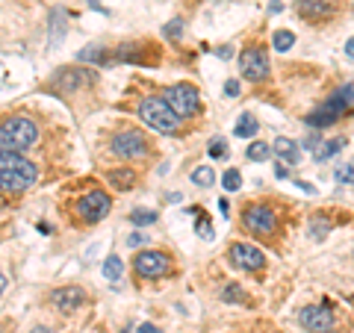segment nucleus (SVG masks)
<instances>
[{
	"label": "nucleus",
	"mask_w": 354,
	"mask_h": 333,
	"mask_svg": "<svg viewBox=\"0 0 354 333\" xmlns=\"http://www.w3.org/2000/svg\"><path fill=\"white\" fill-rule=\"evenodd\" d=\"M245 157H248L251 162L269 160V157H272V145H269V142H251V145L245 148Z\"/></svg>",
	"instance_id": "19"
},
{
	"label": "nucleus",
	"mask_w": 354,
	"mask_h": 333,
	"mask_svg": "<svg viewBox=\"0 0 354 333\" xmlns=\"http://www.w3.org/2000/svg\"><path fill=\"white\" fill-rule=\"evenodd\" d=\"M148 151H151V142L148 136L142 130L136 127H124V130H118L113 139H109V153L118 160H142V157H148Z\"/></svg>",
	"instance_id": "4"
},
{
	"label": "nucleus",
	"mask_w": 354,
	"mask_h": 333,
	"mask_svg": "<svg viewBox=\"0 0 354 333\" xmlns=\"http://www.w3.org/2000/svg\"><path fill=\"white\" fill-rule=\"evenodd\" d=\"M295 186H298V189H301V192H316V189H313V183H307V180H298Z\"/></svg>",
	"instance_id": "38"
},
{
	"label": "nucleus",
	"mask_w": 354,
	"mask_h": 333,
	"mask_svg": "<svg viewBox=\"0 0 354 333\" xmlns=\"http://www.w3.org/2000/svg\"><path fill=\"white\" fill-rule=\"evenodd\" d=\"M133 272L139 277H145V280H157V277H165L171 272V257L165 251H139L136 257H133Z\"/></svg>",
	"instance_id": "8"
},
{
	"label": "nucleus",
	"mask_w": 354,
	"mask_h": 333,
	"mask_svg": "<svg viewBox=\"0 0 354 333\" xmlns=\"http://www.w3.org/2000/svg\"><path fill=\"white\" fill-rule=\"evenodd\" d=\"M272 145V153H278L281 160H286V162H292V165H298V160H301V151H298V145L292 139H286V136H278L274 142H269Z\"/></svg>",
	"instance_id": "16"
},
{
	"label": "nucleus",
	"mask_w": 354,
	"mask_h": 333,
	"mask_svg": "<svg viewBox=\"0 0 354 333\" xmlns=\"http://www.w3.org/2000/svg\"><path fill=\"white\" fill-rule=\"evenodd\" d=\"M221 301H227V304H245V301H248V295L242 292V286H239V283H227L225 289H221Z\"/></svg>",
	"instance_id": "21"
},
{
	"label": "nucleus",
	"mask_w": 354,
	"mask_h": 333,
	"mask_svg": "<svg viewBox=\"0 0 354 333\" xmlns=\"http://www.w3.org/2000/svg\"><path fill=\"white\" fill-rule=\"evenodd\" d=\"M192 183L201 186V189H209V186L216 183L213 169H209V165H201V169H195V171H192Z\"/></svg>",
	"instance_id": "24"
},
{
	"label": "nucleus",
	"mask_w": 354,
	"mask_h": 333,
	"mask_svg": "<svg viewBox=\"0 0 354 333\" xmlns=\"http://www.w3.org/2000/svg\"><path fill=\"white\" fill-rule=\"evenodd\" d=\"M65 39V9H53L50 12V48Z\"/></svg>",
	"instance_id": "18"
},
{
	"label": "nucleus",
	"mask_w": 354,
	"mask_h": 333,
	"mask_svg": "<svg viewBox=\"0 0 354 333\" xmlns=\"http://www.w3.org/2000/svg\"><path fill=\"white\" fill-rule=\"evenodd\" d=\"M242 225L257 236H272L274 227H278V213L269 204H251L242 209Z\"/></svg>",
	"instance_id": "9"
},
{
	"label": "nucleus",
	"mask_w": 354,
	"mask_h": 333,
	"mask_svg": "<svg viewBox=\"0 0 354 333\" xmlns=\"http://www.w3.org/2000/svg\"><path fill=\"white\" fill-rule=\"evenodd\" d=\"M162 101L169 104V109L177 118H192V115L201 113V95H198V88L189 83L169 86L162 92Z\"/></svg>",
	"instance_id": "6"
},
{
	"label": "nucleus",
	"mask_w": 354,
	"mask_h": 333,
	"mask_svg": "<svg viewBox=\"0 0 354 333\" xmlns=\"http://www.w3.org/2000/svg\"><path fill=\"white\" fill-rule=\"evenodd\" d=\"M239 65H242V74H245L251 83H260L269 77V53H266V48H260V44L257 48L242 50Z\"/></svg>",
	"instance_id": "10"
},
{
	"label": "nucleus",
	"mask_w": 354,
	"mask_h": 333,
	"mask_svg": "<svg viewBox=\"0 0 354 333\" xmlns=\"http://www.w3.org/2000/svg\"><path fill=\"white\" fill-rule=\"evenodd\" d=\"M32 333H53V330H48V327H36V330H32Z\"/></svg>",
	"instance_id": "43"
},
{
	"label": "nucleus",
	"mask_w": 354,
	"mask_h": 333,
	"mask_svg": "<svg viewBox=\"0 0 354 333\" xmlns=\"http://www.w3.org/2000/svg\"><path fill=\"white\" fill-rule=\"evenodd\" d=\"M92 83H95L92 68H62V71H57V77H53V88H57V92H65V95H74Z\"/></svg>",
	"instance_id": "11"
},
{
	"label": "nucleus",
	"mask_w": 354,
	"mask_h": 333,
	"mask_svg": "<svg viewBox=\"0 0 354 333\" xmlns=\"http://www.w3.org/2000/svg\"><path fill=\"white\" fill-rule=\"evenodd\" d=\"M342 145H346V142H342V139L322 142V145H319V148L313 151V157H316L319 162H322V160H330V157H334V153H339V151H342Z\"/></svg>",
	"instance_id": "20"
},
{
	"label": "nucleus",
	"mask_w": 354,
	"mask_h": 333,
	"mask_svg": "<svg viewBox=\"0 0 354 333\" xmlns=\"http://www.w3.org/2000/svg\"><path fill=\"white\" fill-rule=\"evenodd\" d=\"M272 44H274V50H281V53L292 50V48H295V32H290V30H278V32H274V39H272Z\"/></svg>",
	"instance_id": "22"
},
{
	"label": "nucleus",
	"mask_w": 354,
	"mask_h": 333,
	"mask_svg": "<svg viewBox=\"0 0 354 333\" xmlns=\"http://www.w3.org/2000/svg\"><path fill=\"white\" fill-rule=\"evenodd\" d=\"M216 57H221V59H230V57H234V50H230V48H218V50H216Z\"/></svg>",
	"instance_id": "37"
},
{
	"label": "nucleus",
	"mask_w": 354,
	"mask_h": 333,
	"mask_svg": "<svg viewBox=\"0 0 354 333\" xmlns=\"http://www.w3.org/2000/svg\"><path fill=\"white\" fill-rule=\"evenodd\" d=\"M225 95H227V97H236V95H239V83H236V80H227V83H225Z\"/></svg>",
	"instance_id": "34"
},
{
	"label": "nucleus",
	"mask_w": 354,
	"mask_h": 333,
	"mask_svg": "<svg viewBox=\"0 0 354 333\" xmlns=\"http://www.w3.org/2000/svg\"><path fill=\"white\" fill-rule=\"evenodd\" d=\"M124 333H130V330H124Z\"/></svg>",
	"instance_id": "44"
},
{
	"label": "nucleus",
	"mask_w": 354,
	"mask_h": 333,
	"mask_svg": "<svg viewBox=\"0 0 354 333\" xmlns=\"http://www.w3.org/2000/svg\"><path fill=\"white\" fill-rule=\"evenodd\" d=\"M195 230H198V236H204V239H213V236H216V233H213V227H209V221H207V218H198Z\"/></svg>",
	"instance_id": "31"
},
{
	"label": "nucleus",
	"mask_w": 354,
	"mask_h": 333,
	"mask_svg": "<svg viewBox=\"0 0 354 333\" xmlns=\"http://www.w3.org/2000/svg\"><path fill=\"white\" fill-rule=\"evenodd\" d=\"M274 177H278V180H286V177H290V171H286V165H283V162L274 165Z\"/></svg>",
	"instance_id": "35"
},
{
	"label": "nucleus",
	"mask_w": 354,
	"mask_h": 333,
	"mask_svg": "<svg viewBox=\"0 0 354 333\" xmlns=\"http://www.w3.org/2000/svg\"><path fill=\"white\" fill-rule=\"evenodd\" d=\"M209 157L213 160H221V157H227V145L221 139H213L209 142Z\"/></svg>",
	"instance_id": "30"
},
{
	"label": "nucleus",
	"mask_w": 354,
	"mask_h": 333,
	"mask_svg": "<svg viewBox=\"0 0 354 333\" xmlns=\"http://www.w3.org/2000/svg\"><path fill=\"white\" fill-rule=\"evenodd\" d=\"M139 118L145 121L151 130L165 133V136H171V133H177V127H180V118L171 113L169 104H165L162 97H153V95L139 101Z\"/></svg>",
	"instance_id": "3"
},
{
	"label": "nucleus",
	"mask_w": 354,
	"mask_h": 333,
	"mask_svg": "<svg viewBox=\"0 0 354 333\" xmlns=\"http://www.w3.org/2000/svg\"><path fill=\"white\" fill-rule=\"evenodd\" d=\"M218 209H221V213H225V216L230 213V204H227V198H221V201H218Z\"/></svg>",
	"instance_id": "40"
},
{
	"label": "nucleus",
	"mask_w": 354,
	"mask_h": 333,
	"mask_svg": "<svg viewBox=\"0 0 354 333\" xmlns=\"http://www.w3.org/2000/svg\"><path fill=\"white\" fill-rule=\"evenodd\" d=\"M346 57H348V59H354V36L346 41Z\"/></svg>",
	"instance_id": "39"
},
{
	"label": "nucleus",
	"mask_w": 354,
	"mask_h": 333,
	"mask_svg": "<svg viewBox=\"0 0 354 333\" xmlns=\"http://www.w3.org/2000/svg\"><path fill=\"white\" fill-rule=\"evenodd\" d=\"M41 142V130L30 115H3L0 118V151L27 153Z\"/></svg>",
	"instance_id": "2"
},
{
	"label": "nucleus",
	"mask_w": 354,
	"mask_h": 333,
	"mask_svg": "<svg viewBox=\"0 0 354 333\" xmlns=\"http://www.w3.org/2000/svg\"><path fill=\"white\" fill-rule=\"evenodd\" d=\"M298 321H301V327L307 333H330L334 330V313H330L328 307H304L301 313H298Z\"/></svg>",
	"instance_id": "13"
},
{
	"label": "nucleus",
	"mask_w": 354,
	"mask_h": 333,
	"mask_svg": "<svg viewBox=\"0 0 354 333\" xmlns=\"http://www.w3.org/2000/svg\"><path fill=\"white\" fill-rule=\"evenodd\" d=\"M109 209H113V198H109L104 189H88L83 198H77L74 216L80 218L83 225H97V221H104L109 216Z\"/></svg>",
	"instance_id": "7"
},
{
	"label": "nucleus",
	"mask_w": 354,
	"mask_h": 333,
	"mask_svg": "<svg viewBox=\"0 0 354 333\" xmlns=\"http://www.w3.org/2000/svg\"><path fill=\"white\" fill-rule=\"evenodd\" d=\"M227 260H230V265H234V269H245V272H257V269H263V265H266L263 251L254 248V245H248V242H236V245L230 248Z\"/></svg>",
	"instance_id": "12"
},
{
	"label": "nucleus",
	"mask_w": 354,
	"mask_h": 333,
	"mask_svg": "<svg viewBox=\"0 0 354 333\" xmlns=\"http://www.w3.org/2000/svg\"><path fill=\"white\" fill-rule=\"evenodd\" d=\"M165 36H169V39H180L183 36V21L180 18H174V21H169V24H165Z\"/></svg>",
	"instance_id": "29"
},
{
	"label": "nucleus",
	"mask_w": 354,
	"mask_h": 333,
	"mask_svg": "<svg viewBox=\"0 0 354 333\" xmlns=\"http://www.w3.org/2000/svg\"><path fill=\"white\" fill-rule=\"evenodd\" d=\"M319 145H322V139H316V136H310V139H304V148H307V151H316Z\"/></svg>",
	"instance_id": "36"
},
{
	"label": "nucleus",
	"mask_w": 354,
	"mask_h": 333,
	"mask_svg": "<svg viewBox=\"0 0 354 333\" xmlns=\"http://www.w3.org/2000/svg\"><path fill=\"white\" fill-rule=\"evenodd\" d=\"M3 289H6V274L0 272V295H3Z\"/></svg>",
	"instance_id": "42"
},
{
	"label": "nucleus",
	"mask_w": 354,
	"mask_h": 333,
	"mask_svg": "<svg viewBox=\"0 0 354 333\" xmlns=\"http://www.w3.org/2000/svg\"><path fill=\"white\" fill-rule=\"evenodd\" d=\"M328 233H330V221L328 218L316 216L313 221H310V236H313V239H325Z\"/></svg>",
	"instance_id": "27"
},
{
	"label": "nucleus",
	"mask_w": 354,
	"mask_h": 333,
	"mask_svg": "<svg viewBox=\"0 0 354 333\" xmlns=\"http://www.w3.org/2000/svg\"><path fill=\"white\" fill-rule=\"evenodd\" d=\"M39 183V165L27 160L24 153L0 151V192L3 195H24L27 189Z\"/></svg>",
	"instance_id": "1"
},
{
	"label": "nucleus",
	"mask_w": 354,
	"mask_h": 333,
	"mask_svg": "<svg viewBox=\"0 0 354 333\" xmlns=\"http://www.w3.org/2000/svg\"><path fill=\"white\" fill-rule=\"evenodd\" d=\"M145 242H148L145 233H130V236H127V248H139V245H145Z\"/></svg>",
	"instance_id": "33"
},
{
	"label": "nucleus",
	"mask_w": 354,
	"mask_h": 333,
	"mask_svg": "<svg viewBox=\"0 0 354 333\" xmlns=\"http://www.w3.org/2000/svg\"><path fill=\"white\" fill-rule=\"evenodd\" d=\"M157 221V213L153 209H133L130 213V225H136V227H148Z\"/></svg>",
	"instance_id": "26"
},
{
	"label": "nucleus",
	"mask_w": 354,
	"mask_h": 333,
	"mask_svg": "<svg viewBox=\"0 0 354 333\" xmlns=\"http://www.w3.org/2000/svg\"><path fill=\"white\" fill-rule=\"evenodd\" d=\"M257 130H260V124H257V121H254L251 115H242L234 133H236L239 139H251V136H257Z\"/></svg>",
	"instance_id": "23"
},
{
	"label": "nucleus",
	"mask_w": 354,
	"mask_h": 333,
	"mask_svg": "<svg viewBox=\"0 0 354 333\" xmlns=\"http://www.w3.org/2000/svg\"><path fill=\"white\" fill-rule=\"evenodd\" d=\"M298 12L307 21H325L334 15V0H298Z\"/></svg>",
	"instance_id": "15"
},
{
	"label": "nucleus",
	"mask_w": 354,
	"mask_h": 333,
	"mask_svg": "<svg viewBox=\"0 0 354 333\" xmlns=\"http://www.w3.org/2000/svg\"><path fill=\"white\" fill-rule=\"evenodd\" d=\"M121 272H124V263H121V257H106V263H104V277L106 280H118L121 277Z\"/></svg>",
	"instance_id": "25"
},
{
	"label": "nucleus",
	"mask_w": 354,
	"mask_h": 333,
	"mask_svg": "<svg viewBox=\"0 0 354 333\" xmlns=\"http://www.w3.org/2000/svg\"><path fill=\"white\" fill-rule=\"evenodd\" d=\"M337 180L339 183H351L354 180V165H342V169H337Z\"/></svg>",
	"instance_id": "32"
},
{
	"label": "nucleus",
	"mask_w": 354,
	"mask_h": 333,
	"mask_svg": "<svg viewBox=\"0 0 354 333\" xmlns=\"http://www.w3.org/2000/svg\"><path fill=\"white\" fill-rule=\"evenodd\" d=\"M50 304L62 310V313H74V310H80L86 304V292L80 286H59V289L50 292Z\"/></svg>",
	"instance_id": "14"
},
{
	"label": "nucleus",
	"mask_w": 354,
	"mask_h": 333,
	"mask_svg": "<svg viewBox=\"0 0 354 333\" xmlns=\"http://www.w3.org/2000/svg\"><path fill=\"white\" fill-rule=\"evenodd\" d=\"M106 183L113 186L115 192H130V186L136 183V174H133V169H109Z\"/></svg>",
	"instance_id": "17"
},
{
	"label": "nucleus",
	"mask_w": 354,
	"mask_h": 333,
	"mask_svg": "<svg viewBox=\"0 0 354 333\" xmlns=\"http://www.w3.org/2000/svg\"><path fill=\"white\" fill-rule=\"evenodd\" d=\"M139 333H160V327H153V325H142Z\"/></svg>",
	"instance_id": "41"
},
{
	"label": "nucleus",
	"mask_w": 354,
	"mask_h": 333,
	"mask_svg": "<svg viewBox=\"0 0 354 333\" xmlns=\"http://www.w3.org/2000/svg\"><path fill=\"white\" fill-rule=\"evenodd\" d=\"M221 186H225V192H239L242 186V174L236 169H227L225 177H221Z\"/></svg>",
	"instance_id": "28"
},
{
	"label": "nucleus",
	"mask_w": 354,
	"mask_h": 333,
	"mask_svg": "<svg viewBox=\"0 0 354 333\" xmlns=\"http://www.w3.org/2000/svg\"><path fill=\"white\" fill-rule=\"evenodd\" d=\"M351 104H354V86H342V88H337V92L328 97L322 106L316 109L313 115H307L304 121L310 127H330V124H337L339 115L346 113Z\"/></svg>",
	"instance_id": "5"
}]
</instances>
